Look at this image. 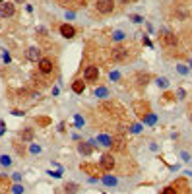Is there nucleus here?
<instances>
[{
	"mask_svg": "<svg viewBox=\"0 0 192 194\" xmlns=\"http://www.w3.org/2000/svg\"><path fill=\"white\" fill-rule=\"evenodd\" d=\"M138 54L136 47H132V45H115V47L111 49V58L115 62H128L130 58H134V56Z\"/></svg>",
	"mask_w": 192,
	"mask_h": 194,
	"instance_id": "nucleus-1",
	"label": "nucleus"
},
{
	"mask_svg": "<svg viewBox=\"0 0 192 194\" xmlns=\"http://www.w3.org/2000/svg\"><path fill=\"white\" fill-rule=\"evenodd\" d=\"M157 39H159V45H161L163 49H167V51L175 49L177 45H178V37L175 35V33H171V31H161Z\"/></svg>",
	"mask_w": 192,
	"mask_h": 194,
	"instance_id": "nucleus-2",
	"label": "nucleus"
},
{
	"mask_svg": "<svg viewBox=\"0 0 192 194\" xmlns=\"http://www.w3.org/2000/svg\"><path fill=\"white\" fill-rule=\"evenodd\" d=\"M80 169L84 171L85 175H89L91 179H97V177H103L107 171L101 167V163H82L80 165Z\"/></svg>",
	"mask_w": 192,
	"mask_h": 194,
	"instance_id": "nucleus-3",
	"label": "nucleus"
},
{
	"mask_svg": "<svg viewBox=\"0 0 192 194\" xmlns=\"http://www.w3.org/2000/svg\"><path fill=\"white\" fill-rule=\"evenodd\" d=\"M99 111L105 113V115H111V117L122 115V107L117 103V101H103V103L99 105Z\"/></svg>",
	"mask_w": 192,
	"mask_h": 194,
	"instance_id": "nucleus-4",
	"label": "nucleus"
},
{
	"mask_svg": "<svg viewBox=\"0 0 192 194\" xmlns=\"http://www.w3.org/2000/svg\"><path fill=\"white\" fill-rule=\"evenodd\" d=\"M134 113H136V115L140 117V119H145L151 113V109H150V103L148 101H134Z\"/></svg>",
	"mask_w": 192,
	"mask_h": 194,
	"instance_id": "nucleus-5",
	"label": "nucleus"
},
{
	"mask_svg": "<svg viewBox=\"0 0 192 194\" xmlns=\"http://www.w3.org/2000/svg\"><path fill=\"white\" fill-rule=\"evenodd\" d=\"M95 10L99 14H111L112 10H115V0H97Z\"/></svg>",
	"mask_w": 192,
	"mask_h": 194,
	"instance_id": "nucleus-6",
	"label": "nucleus"
},
{
	"mask_svg": "<svg viewBox=\"0 0 192 194\" xmlns=\"http://www.w3.org/2000/svg\"><path fill=\"white\" fill-rule=\"evenodd\" d=\"M111 147L112 152H126V140H124L122 134H115L111 138Z\"/></svg>",
	"mask_w": 192,
	"mask_h": 194,
	"instance_id": "nucleus-7",
	"label": "nucleus"
},
{
	"mask_svg": "<svg viewBox=\"0 0 192 194\" xmlns=\"http://www.w3.org/2000/svg\"><path fill=\"white\" fill-rule=\"evenodd\" d=\"M101 167H103L105 171H115V167H117V159H115V155L103 153V157H101Z\"/></svg>",
	"mask_w": 192,
	"mask_h": 194,
	"instance_id": "nucleus-8",
	"label": "nucleus"
},
{
	"mask_svg": "<svg viewBox=\"0 0 192 194\" xmlns=\"http://www.w3.org/2000/svg\"><path fill=\"white\" fill-rule=\"evenodd\" d=\"M54 70V62L51 58H41L39 60V72L41 74H52Z\"/></svg>",
	"mask_w": 192,
	"mask_h": 194,
	"instance_id": "nucleus-9",
	"label": "nucleus"
},
{
	"mask_svg": "<svg viewBox=\"0 0 192 194\" xmlns=\"http://www.w3.org/2000/svg\"><path fill=\"white\" fill-rule=\"evenodd\" d=\"M84 78H85V82H97L99 80V68L97 66H87L85 72H84Z\"/></svg>",
	"mask_w": 192,
	"mask_h": 194,
	"instance_id": "nucleus-10",
	"label": "nucleus"
},
{
	"mask_svg": "<svg viewBox=\"0 0 192 194\" xmlns=\"http://www.w3.org/2000/svg\"><path fill=\"white\" fill-rule=\"evenodd\" d=\"M0 16H2V18H10V16H14V4H10V2H2V4H0Z\"/></svg>",
	"mask_w": 192,
	"mask_h": 194,
	"instance_id": "nucleus-11",
	"label": "nucleus"
},
{
	"mask_svg": "<svg viewBox=\"0 0 192 194\" xmlns=\"http://www.w3.org/2000/svg\"><path fill=\"white\" fill-rule=\"evenodd\" d=\"M173 188H175L177 194H188V185H186L184 179H178L175 185H173Z\"/></svg>",
	"mask_w": 192,
	"mask_h": 194,
	"instance_id": "nucleus-12",
	"label": "nucleus"
},
{
	"mask_svg": "<svg viewBox=\"0 0 192 194\" xmlns=\"http://www.w3.org/2000/svg\"><path fill=\"white\" fill-rule=\"evenodd\" d=\"M60 35L66 37V39H72V37L76 35V29H74L72 25H68V24H62V25H60Z\"/></svg>",
	"mask_w": 192,
	"mask_h": 194,
	"instance_id": "nucleus-13",
	"label": "nucleus"
},
{
	"mask_svg": "<svg viewBox=\"0 0 192 194\" xmlns=\"http://www.w3.org/2000/svg\"><path fill=\"white\" fill-rule=\"evenodd\" d=\"M150 80H151V76H150V74H145V72H138V74H136V82H138V86H140V87L148 86V84H150Z\"/></svg>",
	"mask_w": 192,
	"mask_h": 194,
	"instance_id": "nucleus-14",
	"label": "nucleus"
},
{
	"mask_svg": "<svg viewBox=\"0 0 192 194\" xmlns=\"http://www.w3.org/2000/svg\"><path fill=\"white\" fill-rule=\"evenodd\" d=\"M27 58H29V60H41V51L35 49V47L27 49Z\"/></svg>",
	"mask_w": 192,
	"mask_h": 194,
	"instance_id": "nucleus-15",
	"label": "nucleus"
},
{
	"mask_svg": "<svg viewBox=\"0 0 192 194\" xmlns=\"http://www.w3.org/2000/svg\"><path fill=\"white\" fill-rule=\"evenodd\" d=\"M72 89H74V93H84V89H85V84H84V80H74V84H72Z\"/></svg>",
	"mask_w": 192,
	"mask_h": 194,
	"instance_id": "nucleus-16",
	"label": "nucleus"
},
{
	"mask_svg": "<svg viewBox=\"0 0 192 194\" xmlns=\"http://www.w3.org/2000/svg\"><path fill=\"white\" fill-rule=\"evenodd\" d=\"M78 190H80V185H76V182H66L64 185V192L66 194H76Z\"/></svg>",
	"mask_w": 192,
	"mask_h": 194,
	"instance_id": "nucleus-17",
	"label": "nucleus"
},
{
	"mask_svg": "<svg viewBox=\"0 0 192 194\" xmlns=\"http://www.w3.org/2000/svg\"><path fill=\"white\" fill-rule=\"evenodd\" d=\"M19 138L24 140V142H31L33 140V130L31 128H24V130L19 132Z\"/></svg>",
	"mask_w": 192,
	"mask_h": 194,
	"instance_id": "nucleus-18",
	"label": "nucleus"
},
{
	"mask_svg": "<svg viewBox=\"0 0 192 194\" xmlns=\"http://www.w3.org/2000/svg\"><path fill=\"white\" fill-rule=\"evenodd\" d=\"M78 150H80V153H84V155H89V153H91L93 152V147L91 146H89V144H80V146H78Z\"/></svg>",
	"mask_w": 192,
	"mask_h": 194,
	"instance_id": "nucleus-19",
	"label": "nucleus"
},
{
	"mask_svg": "<svg viewBox=\"0 0 192 194\" xmlns=\"http://www.w3.org/2000/svg\"><path fill=\"white\" fill-rule=\"evenodd\" d=\"M101 179H103V182H105L107 186H115V185H117V179H115V177H111V175H103Z\"/></svg>",
	"mask_w": 192,
	"mask_h": 194,
	"instance_id": "nucleus-20",
	"label": "nucleus"
},
{
	"mask_svg": "<svg viewBox=\"0 0 192 194\" xmlns=\"http://www.w3.org/2000/svg\"><path fill=\"white\" fill-rule=\"evenodd\" d=\"M97 140H99L101 146H111V138H109V136H105V134H101Z\"/></svg>",
	"mask_w": 192,
	"mask_h": 194,
	"instance_id": "nucleus-21",
	"label": "nucleus"
},
{
	"mask_svg": "<svg viewBox=\"0 0 192 194\" xmlns=\"http://www.w3.org/2000/svg\"><path fill=\"white\" fill-rule=\"evenodd\" d=\"M14 147H16V152H18L19 155H25V146H24V144L19 146V142H16V144H14Z\"/></svg>",
	"mask_w": 192,
	"mask_h": 194,
	"instance_id": "nucleus-22",
	"label": "nucleus"
},
{
	"mask_svg": "<svg viewBox=\"0 0 192 194\" xmlns=\"http://www.w3.org/2000/svg\"><path fill=\"white\" fill-rule=\"evenodd\" d=\"M0 163H2V165H4V167H8V165H10V163H12V159H10V157H8V155H2V157H0Z\"/></svg>",
	"mask_w": 192,
	"mask_h": 194,
	"instance_id": "nucleus-23",
	"label": "nucleus"
},
{
	"mask_svg": "<svg viewBox=\"0 0 192 194\" xmlns=\"http://www.w3.org/2000/svg\"><path fill=\"white\" fill-rule=\"evenodd\" d=\"M112 39H115V41L124 39V33H122V31H115V33H112Z\"/></svg>",
	"mask_w": 192,
	"mask_h": 194,
	"instance_id": "nucleus-24",
	"label": "nucleus"
},
{
	"mask_svg": "<svg viewBox=\"0 0 192 194\" xmlns=\"http://www.w3.org/2000/svg\"><path fill=\"white\" fill-rule=\"evenodd\" d=\"M157 86H159V87H167V86H169V82H167L165 78H157Z\"/></svg>",
	"mask_w": 192,
	"mask_h": 194,
	"instance_id": "nucleus-25",
	"label": "nucleus"
},
{
	"mask_svg": "<svg viewBox=\"0 0 192 194\" xmlns=\"http://www.w3.org/2000/svg\"><path fill=\"white\" fill-rule=\"evenodd\" d=\"M95 95H97V97H103V95H107V89H105V87H99V89H95Z\"/></svg>",
	"mask_w": 192,
	"mask_h": 194,
	"instance_id": "nucleus-26",
	"label": "nucleus"
},
{
	"mask_svg": "<svg viewBox=\"0 0 192 194\" xmlns=\"http://www.w3.org/2000/svg\"><path fill=\"white\" fill-rule=\"evenodd\" d=\"M161 194H177V192H175V188H173V186H165V188L161 190Z\"/></svg>",
	"mask_w": 192,
	"mask_h": 194,
	"instance_id": "nucleus-27",
	"label": "nucleus"
},
{
	"mask_svg": "<svg viewBox=\"0 0 192 194\" xmlns=\"http://www.w3.org/2000/svg\"><path fill=\"white\" fill-rule=\"evenodd\" d=\"M37 122L41 124V126H47V124H51V120H49L47 117H43V119H37Z\"/></svg>",
	"mask_w": 192,
	"mask_h": 194,
	"instance_id": "nucleus-28",
	"label": "nucleus"
},
{
	"mask_svg": "<svg viewBox=\"0 0 192 194\" xmlns=\"http://www.w3.org/2000/svg\"><path fill=\"white\" fill-rule=\"evenodd\" d=\"M12 190H14V194H21V192H24V186H19V185H16V186H14Z\"/></svg>",
	"mask_w": 192,
	"mask_h": 194,
	"instance_id": "nucleus-29",
	"label": "nucleus"
},
{
	"mask_svg": "<svg viewBox=\"0 0 192 194\" xmlns=\"http://www.w3.org/2000/svg\"><path fill=\"white\" fill-rule=\"evenodd\" d=\"M132 21H134V24H140L142 18H140V16H132Z\"/></svg>",
	"mask_w": 192,
	"mask_h": 194,
	"instance_id": "nucleus-30",
	"label": "nucleus"
},
{
	"mask_svg": "<svg viewBox=\"0 0 192 194\" xmlns=\"http://www.w3.org/2000/svg\"><path fill=\"white\" fill-rule=\"evenodd\" d=\"M51 175H52L54 179H60V177H62V173H60V171H54V173H51Z\"/></svg>",
	"mask_w": 192,
	"mask_h": 194,
	"instance_id": "nucleus-31",
	"label": "nucleus"
},
{
	"mask_svg": "<svg viewBox=\"0 0 192 194\" xmlns=\"http://www.w3.org/2000/svg\"><path fill=\"white\" fill-rule=\"evenodd\" d=\"M31 152H33V153H39V152H41V147H39V146H33V147H31Z\"/></svg>",
	"mask_w": 192,
	"mask_h": 194,
	"instance_id": "nucleus-32",
	"label": "nucleus"
},
{
	"mask_svg": "<svg viewBox=\"0 0 192 194\" xmlns=\"http://www.w3.org/2000/svg\"><path fill=\"white\" fill-rule=\"evenodd\" d=\"M82 122H84L82 117H76V124H78V126H82Z\"/></svg>",
	"mask_w": 192,
	"mask_h": 194,
	"instance_id": "nucleus-33",
	"label": "nucleus"
},
{
	"mask_svg": "<svg viewBox=\"0 0 192 194\" xmlns=\"http://www.w3.org/2000/svg\"><path fill=\"white\" fill-rule=\"evenodd\" d=\"M2 2H6V0H0V4H2Z\"/></svg>",
	"mask_w": 192,
	"mask_h": 194,
	"instance_id": "nucleus-34",
	"label": "nucleus"
}]
</instances>
